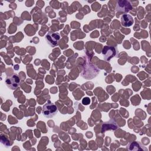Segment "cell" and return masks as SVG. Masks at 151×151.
Listing matches in <instances>:
<instances>
[{
  "label": "cell",
  "instance_id": "obj_1",
  "mask_svg": "<svg viewBox=\"0 0 151 151\" xmlns=\"http://www.w3.org/2000/svg\"><path fill=\"white\" fill-rule=\"evenodd\" d=\"M85 60L83 65V70L81 71V76L85 79H92L97 76L100 70L97 66L91 63L88 59L87 56H84Z\"/></svg>",
  "mask_w": 151,
  "mask_h": 151
},
{
  "label": "cell",
  "instance_id": "obj_2",
  "mask_svg": "<svg viewBox=\"0 0 151 151\" xmlns=\"http://www.w3.org/2000/svg\"><path fill=\"white\" fill-rule=\"evenodd\" d=\"M58 112V109L55 104L51 102L50 100L47 101L42 106V114L46 118H52Z\"/></svg>",
  "mask_w": 151,
  "mask_h": 151
},
{
  "label": "cell",
  "instance_id": "obj_3",
  "mask_svg": "<svg viewBox=\"0 0 151 151\" xmlns=\"http://www.w3.org/2000/svg\"><path fill=\"white\" fill-rule=\"evenodd\" d=\"M20 83V78L16 73L12 74L11 76H8L5 78V84L6 86L11 90L17 89L19 87Z\"/></svg>",
  "mask_w": 151,
  "mask_h": 151
},
{
  "label": "cell",
  "instance_id": "obj_4",
  "mask_svg": "<svg viewBox=\"0 0 151 151\" xmlns=\"http://www.w3.org/2000/svg\"><path fill=\"white\" fill-rule=\"evenodd\" d=\"M101 53L104 60L106 61H109L112 58L117 54L118 51L117 48L115 47L105 45L102 49Z\"/></svg>",
  "mask_w": 151,
  "mask_h": 151
},
{
  "label": "cell",
  "instance_id": "obj_5",
  "mask_svg": "<svg viewBox=\"0 0 151 151\" xmlns=\"http://www.w3.org/2000/svg\"><path fill=\"white\" fill-rule=\"evenodd\" d=\"M133 6L130 2L126 0H120L117 1L116 11L117 12H123L126 14L132 9Z\"/></svg>",
  "mask_w": 151,
  "mask_h": 151
},
{
  "label": "cell",
  "instance_id": "obj_6",
  "mask_svg": "<svg viewBox=\"0 0 151 151\" xmlns=\"http://www.w3.org/2000/svg\"><path fill=\"white\" fill-rule=\"evenodd\" d=\"M45 39L47 43L52 47L58 45V41L60 39V34L54 32H48L45 37Z\"/></svg>",
  "mask_w": 151,
  "mask_h": 151
},
{
  "label": "cell",
  "instance_id": "obj_7",
  "mask_svg": "<svg viewBox=\"0 0 151 151\" xmlns=\"http://www.w3.org/2000/svg\"><path fill=\"white\" fill-rule=\"evenodd\" d=\"M127 150L130 151H146L147 150V148L145 147L141 143L134 141L128 144L127 146Z\"/></svg>",
  "mask_w": 151,
  "mask_h": 151
},
{
  "label": "cell",
  "instance_id": "obj_8",
  "mask_svg": "<svg viewBox=\"0 0 151 151\" xmlns=\"http://www.w3.org/2000/svg\"><path fill=\"white\" fill-rule=\"evenodd\" d=\"M118 127L119 126H117L116 122L113 119H110L107 122H103L101 127V132L104 133L105 131L108 130H115L118 129Z\"/></svg>",
  "mask_w": 151,
  "mask_h": 151
},
{
  "label": "cell",
  "instance_id": "obj_9",
  "mask_svg": "<svg viewBox=\"0 0 151 151\" xmlns=\"http://www.w3.org/2000/svg\"><path fill=\"white\" fill-rule=\"evenodd\" d=\"M121 24L123 27H129L133 24L134 21L132 17L127 14H123L120 18Z\"/></svg>",
  "mask_w": 151,
  "mask_h": 151
},
{
  "label": "cell",
  "instance_id": "obj_10",
  "mask_svg": "<svg viewBox=\"0 0 151 151\" xmlns=\"http://www.w3.org/2000/svg\"><path fill=\"white\" fill-rule=\"evenodd\" d=\"M90 103V99L88 97H84L82 99V104L83 105H88Z\"/></svg>",
  "mask_w": 151,
  "mask_h": 151
}]
</instances>
